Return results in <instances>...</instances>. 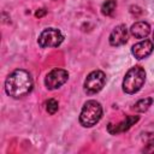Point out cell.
<instances>
[{"mask_svg": "<svg viewBox=\"0 0 154 154\" xmlns=\"http://www.w3.org/2000/svg\"><path fill=\"white\" fill-rule=\"evenodd\" d=\"M105 84H106L105 72L101 70H94L84 79L83 89H84L85 94L94 95V94H97L99 91H101L102 88L105 87Z\"/></svg>", "mask_w": 154, "mask_h": 154, "instance_id": "cell-4", "label": "cell"}, {"mask_svg": "<svg viewBox=\"0 0 154 154\" xmlns=\"http://www.w3.org/2000/svg\"><path fill=\"white\" fill-rule=\"evenodd\" d=\"M69 79V72L64 69H53L45 77V85L48 90L60 88Z\"/></svg>", "mask_w": 154, "mask_h": 154, "instance_id": "cell-6", "label": "cell"}, {"mask_svg": "<svg viewBox=\"0 0 154 154\" xmlns=\"http://www.w3.org/2000/svg\"><path fill=\"white\" fill-rule=\"evenodd\" d=\"M128 36H129V31H128L126 25L125 24H119L111 31L108 42L113 47H119V46H123V45L126 43Z\"/></svg>", "mask_w": 154, "mask_h": 154, "instance_id": "cell-8", "label": "cell"}, {"mask_svg": "<svg viewBox=\"0 0 154 154\" xmlns=\"http://www.w3.org/2000/svg\"><path fill=\"white\" fill-rule=\"evenodd\" d=\"M32 78L26 70L17 69L12 71L5 81V91L13 99L26 96L32 90Z\"/></svg>", "mask_w": 154, "mask_h": 154, "instance_id": "cell-1", "label": "cell"}, {"mask_svg": "<svg viewBox=\"0 0 154 154\" xmlns=\"http://www.w3.org/2000/svg\"><path fill=\"white\" fill-rule=\"evenodd\" d=\"M153 103V99L152 97H144V99H141L138 100L134 106H132V109L138 112V113H143V112H147L149 109V107L152 106Z\"/></svg>", "mask_w": 154, "mask_h": 154, "instance_id": "cell-11", "label": "cell"}, {"mask_svg": "<svg viewBox=\"0 0 154 154\" xmlns=\"http://www.w3.org/2000/svg\"><path fill=\"white\" fill-rule=\"evenodd\" d=\"M46 13H47V10H46V8H40V10H37V11L35 12V16H36L37 18H41V17H43Z\"/></svg>", "mask_w": 154, "mask_h": 154, "instance_id": "cell-15", "label": "cell"}, {"mask_svg": "<svg viewBox=\"0 0 154 154\" xmlns=\"http://www.w3.org/2000/svg\"><path fill=\"white\" fill-rule=\"evenodd\" d=\"M143 153H149V154H153L154 153V138H152L147 144L146 147L142 149Z\"/></svg>", "mask_w": 154, "mask_h": 154, "instance_id": "cell-14", "label": "cell"}, {"mask_svg": "<svg viewBox=\"0 0 154 154\" xmlns=\"http://www.w3.org/2000/svg\"><path fill=\"white\" fill-rule=\"evenodd\" d=\"M153 42H154V31H153Z\"/></svg>", "mask_w": 154, "mask_h": 154, "instance_id": "cell-16", "label": "cell"}, {"mask_svg": "<svg viewBox=\"0 0 154 154\" xmlns=\"http://www.w3.org/2000/svg\"><path fill=\"white\" fill-rule=\"evenodd\" d=\"M59 108V103L55 99H49L47 102H46V111L49 113V114H54Z\"/></svg>", "mask_w": 154, "mask_h": 154, "instance_id": "cell-13", "label": "cell"}, {"mask_svg": "<svg viewBox=\"0 0 154 154\" xmlns=\"http://www.w3.org/2000/svg\"><path fill=\"white\" fill-rule=\"evenodd\" d=\"M150 32V25L147 22H136L130 28V34L135 38H146Z\"/></svg>", "mask_w": 154, "mask_h": 154, "instance_id": "cell-10", "label": "cell"}, {"mask_svg": "<svg viewBox=\"0 0 154 154\" xmlns=\"http://www.w3.org/2000/svg\"><path fill=\"white\" fill-rule=\"evenodd\" d=\"M64 41V35L59 29L47 28L41 31L37 38V43L42 48H54L61 45Z\"/></svg>", "mask_w": 154, "mask_h": 154, "instance_id": "cell-5", "label": "cell"}, {"mask_svg": "<svg viewBox=\"0 0 154 154\" xmlns=\"http://www.w3.org/2000/svg\"><path fill=\"white\" fill-rule=\"evenodd\" d=\"M140 120V116H128L125 117V119H123L122 122L117 123V124H112L109 123L107 125V131L111 135H118L122 132L128 131L132 125H135L137 122Z\"/></svg>", "mask_w": 154, "mask_h": 154, "instance_id": "cell-7", "label": "cell"}, {"mask_svg": "<svg viewBox=\"0 0 154 154\" xmlns=\"http://www.w3.org/2000/svg\"><path fill=\"white\" fill-rule=\"evenodd\" d=\"M102 117V106L96 100H88L79 113V124L83 128H93Z\"/></svg>", "mask_w": 154, "mask_h": 154, "instance_id": "cell-3", "label": "cell"}, {"mask_svg": "<svg viewBox=\"0 0 154 154\" xmlns=\"http://www.w3.org/2000/svg\"><path fill=\"white\" fill-rule=\"evenodd\" d=\"M153 51H154V42L150 40H142L131 47L132 55L138 60L149 57Z\"/></svg>", "mask_w": 154, "mask_h": 154, "instance_id": "cell-9", "label": "cell"}, {"mask_svg": "<svg viewBox=\"0 0 154 154\" xmlns=\"http://www.w3.org/2000/svg\"><path fill=\"white\" fill-rule=\"evenodd\" d=\"M146 82V71L141 66H134L128 70L123 78V91L126 94H136Z\"/></svg>", "mask_w": 154, "mask_h": 154, "instance_id": "cell-2", "label": "cell"}, {"mask_svg": "<svg viewBox=\"0 0 154 154\" xmlns=\"http://www.w3.org/2000/svg\"><path fill=\"white\" fill-rule=\"evenodd\" d=\"M117 7V1L116 0H106L102 6H101V13L103 16H111L113 11Z\"/></svg>", "mask_w": 154, "mask_h": 154, "instance_id": "cell-12", "label": "cell"}]
</instances>
